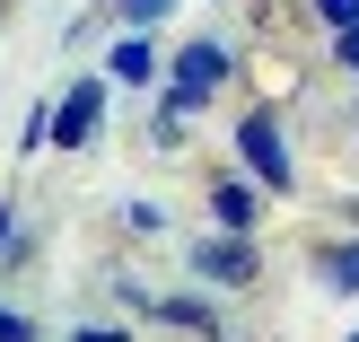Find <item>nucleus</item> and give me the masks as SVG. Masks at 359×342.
<instances>
[{
  "label": "nucleus",
  "mask_w": 359,
  "mask_h": 342,
  "mask_svg": "<svg viewBox=\"0 0 359 342\" xmlns=\"http://www.w3.org/2000/svg\"><path fill=\"white\" fill-rule=\"evenodd\" d=\"M219 79H228V44H210V35H202V44H184V53H175V88H167V114H193V105H202Z\"/></svg>",
  "instance_id": "obj_1"
},
{
  "label": "nucleus",
  "mask_w": 359,
  "mask_h": 342,
  "mask_svg": "<svg viewBox=\"0 0 359 342\" xmlns=\"http://www.w3.org/2000/svg\"><path fill=\"white\" fill-rule=\"evenodd\" d=\"M237 150H245V167H255L263 185H290V150H280V123L263 114V105L237 123Z\"/></svg>",
  "instance_id": "obj_2"
},
{
  "label": "nucleus",
  "mask_w": 359,
  "mask_h": 342,
  "mask_svg": "<svg viewBox=\"0 0 359 342\" xmlns=\"http://www.w3.org/2000/svg\"><path fill=\"white\" fill-rule=\"evenodd\" d=\"M97 114H105V79H79L62 105H53V140H62V150H79V140L97 132Z\"/></svg>",
  "instance_id": "obj_3"
},
{
  "label": "nucleus",
  "mask_w": 359,
  "mask_h": 342,
  "mask_svg": "<svg viewBox=\"0 0 359 342\" xmlns=\"http://www.w3.org/2000/svg\"><path fill=\"white\" fill-rule=\"evenodd\" d=\"M193 263H202V281H228V290H245V281H255V246H245L237 228H228V237H210Z\"/></svg>",
  "instance_id": "obj_4"
},
{
  "label": "nucleus",
  "mask_w": 359,
  "mask_h": 342,
  "mask_svg": "<svg viewBox=\"0 0 359 342\" xmlns=\"http://www.w3.org/2000/svg\"><path fill=\"white\" fill-rule=\"evenodd\" d=\"M210 211H219V228H245V220H255V185H219Z\"/></svg>",
  "instance_id": "obj_5"
},
{
  "label": "nucleus",
  "mask_w": 359,
  "mask_h": 342,
  "mask_svg": "<svg viewBox=\"0 0 359 342\" xmlns=\"http://www.w3.org/2000/svg\"><path fill=\"white\" fill-rule=\"evenodd\" d=\"M114 79H140V88L158 79V53L140 44V35H132V44H114Z\"/></svg>",
  "instance_id": "obj_6"
},
{
  "label": "nucleus",
  "mask_w": 359,
  "mask_h": 342,
  "mask_svg": "<svg viewBox=\"0 0 359 342\" xmlns=\"http://www.w3.org/2000/svg\"><path fill=\"white\" fill-rule=\"evenodd\" d=\"M325 281H333V290H359V246H333V255H325Z\"/></svg>",
  "instance_id": "obj_7"
},
{
  "label": "nucleus",
  "mask_w": 359,
  "mask_h": 342,
  "mask_svg": "<svg viewBox=\"0 0 359 342\" xmlns=\"http://www.w3.org/2000/svg\"><path fill=\"white\" fill-rule=\"evenodd\" d=\"M158 316H167V325H210V308H202V298H167Z\"/></svg>",
  "instance_id": "obj_8"
},
{
  "label": "nucleus",
  "mask_w": 359,
  "mask_h": 342,
  "mask_svg": "<svg viewBox=\"0 0 359 342\" xmlns=\"http://www.w3.org/2000/svg\"><path fill=\"white\" fill-rule=\"evenodd\" d=\"M316 9H325V27L342 35V27H359V0H316Z\"/></svg>",
  "instance_id": "obj_9"
},
{
  "label": "nucleus",
  "mask_w": 359,
  "mask_h": 342,
  "mask_svg": "<svg viewBox=\"0 0 359 342\" xmlns=\"http://www.w3.org/2000/svg\"><path fill=\"white\" fill-rule=\"evenodd\" d=\"M158 9H167V0H123V18H132V27H149Z\"/></svg>",
  "instance_id": "obj_10"
},
{
  "label": "nucleus",
  "mask_w": 359,
  "mask_h": 342,
  "mask_svg": "<svg viewBox=\"0 0 359 342\" xmlns=\"http://www.w3.org/2000/svg\"><path fill=\"white\" fill-rule=\"evenodd\" d=\"M35 325H27V316H9V308H0V342H27Z\"/></svg>",
  "instance_id": "obj_11"
},
{
  "label": "nucleus",
  "mask_w": 359,
  "mask_h": 342,
  "mask_svg": "<svg viewBox=\"0 0 359 342\" xmlns=\"http://www.w3.org/2000/svg\"><path fill=\"white\" fill-rule=\"evenodd\" d=\"M70 342H123V334L114 325H88V334H70Z\"/></svg>",
  "instance_id": "obj_12"
},
{
  "label": "nucleus",
  "mask_w": 359,
  "mask_h": 342,
  "mask_svg": "<svg viewBox=\"0 0 359 342\" xmlns=\"http://www.w3.org/2000/svg\"><path fill=\"white\" fill-rule=\"evenodd\" d=\"M342 62H351V70H359V27H342Z\"/></svg>",
  "instance_id": "obj_13"
},
{
  "label": "nucleus",
  "mask_w": 359,
  "mask_h": 342,
  "mask_svg": "<svg viewBox=\"0 0 359 342\" xmlns=\"http://www.w3.org/2000/svg\"><path fill=\"white\" fill-rule=\"evenodd\" d=\"M0 246H9V211H0Z\"/></svg>",
  "instance_id": "obj_14"
}]
</instances>
